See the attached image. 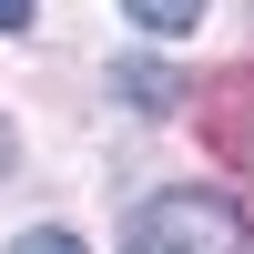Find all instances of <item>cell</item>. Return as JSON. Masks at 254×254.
Instances as JSON below:
<instances>
[{
  "label": "cell",
  "mask_w": 254,
  "mask_h": 254,
  "mask_svg": "<svg viewBox=\"0 0 254 254\" xmlns=\"http://www.w3.org/2000/svg\"><path fill=\"white\" fill-rule=\"evenodd\" d=\"M0 31H31V0H0Z\"/></svg>",
  "instance_id": "cell-5"
},
{
  "label": "cell",
  "mask_w": 254,
  "mask_h": 254,
  "mask_svg": "<svg viewBox=\"0 0 254 254\" xmlns=\"http://www.w3.org/2000/svg\"><path fill=\"white\" fill-rule=\"evenodd\" d=\"M10 163H20V142H10V122H0V173H10Z\"/></svg>",
  "instance_id": "cell-6"
},
{
  "label": "cell",
  "mask_w": 254,
  "mask_h": 254,
  "mask_svg": "<svg viewBox=\"0 0 254 254\" xmlns=\"http://www.w3.org/2000/svg\"><path fill=\"white\" fill-rule=\"evenodd\" d=\"M122 254H254V224L224 193H153L122 234Z\"/></svg>",
  "instance_id": "cell-1"
},
{
  "label": "cell",
  "mask_w": 254,
  "mask_h": 254,
  "mask_svg": "<svg viewBox=\"0 0 254 254\" xmlns=\"http://www.w3.org/2000/svg\"><path fill=\"white\" fill-rule=\"evenodd\" d=\"M122 10H132L142 31H163V41H183V31L203 20V0H122Z\"/></svg>",
  "instance_id": "cell-2"
},
{
  "label": "cell",
  "mask_w": 254,
  "mask_h": 254,
  "mask_svg": "<svg viewBox=\"0 0 254 254\" xmlns=\"http://www.w3.org/2000/svg\"><path fill=\"white\" fill-rule=\"evenodd\" d=\"M122 92L153 112V102H173V71H153V61H122Z\"/></svg>",
  "instance_id": "cell-3"
},
{
  "label": "cell",
  "mask_w": 254,
  "mask_h": 254,
  "mask_svg": "<svg viewBox=\"0 0 254 254\" xmlns=\"http://www.w3.org/2000/svg\"><path fill=\"white\" fill-rule=\"evenodd\" d=\"M20 254H81V244H71V234H31Z\"/></svg>",
  "instance_id": "cell-4"
}]
</instances>
